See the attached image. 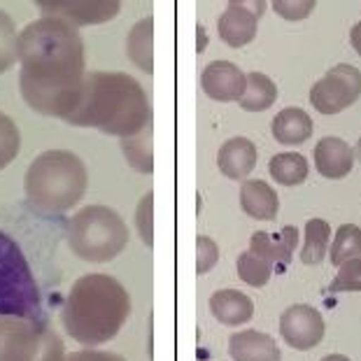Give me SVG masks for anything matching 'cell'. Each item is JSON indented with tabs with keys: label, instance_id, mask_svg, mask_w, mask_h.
Wrapping results in <instances>:
<instances>
[{
	"label": "cell",
	"instance_id": "6da1fadb",
	"mask_svg": "<svg viewBox=\"0 0 361 361\" xmlns=\"http://www.w3.org/2000/svg\"><path fill=\"white\" fill-rule=\"evenodd\" d=\"M19 66L24 103L37 114L66 121L87 78V49L78 26L59 17L30 21L19 30Z\"/></svg>",
	"mask_w": 361,
	"mask_h": 361
},
{
	"label": "cell",
	"instance_id": "7a4b0ae2",
	"mask_svg": "<svg viewBox=\"0 0 361 361\" xmlns=\"http://www.w3.org/2000/svg\"><path fill=\"white\" fill-rule=\"evenodd\" d=\"M66 124L98 128L105 135L128 137L152 124L149 98L142 84L126 73H87L82 96Z\"/></svg>",
	"mask_w": 361,
	"mask_h": 361
},
{
	"label": "cell",
	"instance_id": "3957f363",
	"mask_svg": "<svg viewBox=\"0 0 361 361\" xmlns=\"http://www.w3.org/2000/svg\"><path fill=\"white\" fill-rule=\"evenodd\" d=\"M130 314V296L117 278L89 273L75 280L63 305V326L87 348L112 341Z\"/></svg>",
	"mask_w": 361,
	"mask_h": 361
},
{
	"label": "cell",
	"instance_id": "277c9868",
	"mask_svg": "<svg viewBox=\"0 0 361 361\" xmlns=\"http://www.w3.org/2000/svg\"><path fill=\"white\" fill-rule=\"evenodd\" d=\"M87 166L71 149H47L37 154L24 178L28 203L47 214L73 210L87 194Z\"/></svg>",
	"mask_w": 361,
	"mask_h": 361
},
{
	"label": "cell",
	"instance_id": "5b68a950",
	"mask_svg": "<svg viewBox=\"0 0 361 361\" xmlns=\"http://www.w3.org/2000/svg\"><path fill=\"white\" fill-rule=\"evenodd\" d=\"M68 245L82 261L107 264L126 250L128 226L112 207L87 205L68 221Z\"/></svg>",
	"mask_w": 361,
	"mask_h": 361
},
{
	"label": "cell",
	"instance_id": "8992f818",
	"mask_svg": "<svg viewBox=\"0 0 361 361\" xmlns=\"http://www.w3.org/2000/svg\"><path fill=\"white\" fill-rule=\"evenodd\" d=\"M0 314L44 322L42 294L24 247L0 231Z\"/></svg>",
	"mask_w": 361,
	"mask_h": 361
},
{
	"label": "cell",
	"instance_id": "52a82bcc",
	"mask_svg": "<svg viewBox=\"0 0 361 361\" xmlns=\"http://www.w3.org/2000/svg\"><path fill=\"white\" fill-rule=\"evenodd\" d=\"M66 343L47 322L0 314V361H66Z\"/></svg>",
	"mask_w": 361,
	"mask_h": 361
},
{
	"label": "cell",
	"instance_id": "ba28073f",
	"mask_svg": "<svg viewBox=\"0 0 361 361\" xmlns=\"http://www.w3.org/2000/svg\"><path fill=\"white\" fill-rule=\"evenodd\" d=\"M361 96V71L350 63L329 68L310 87V105L319 114H338L355 105Z\"/></svg>",
	"mask_w": 361,
	"mask_h": 361
},
{
	"label": "cell",
	"instance_id": "9c48e42d",
	"mask_svg": "<svg viewBox=\"0 0 361 361\" xmlns=\"http://www.w3.org/2000/svg\"><path fill=\"white\" fill-rule=\"evenodd\" d=\"M44 17H59L73 26H101L121 12V0H33Z\"/></svg>",
	"mask_w": 361,
	"mask_h": 361
},
{
	"label": "cell",
	"instance_id": "30bf717a",
	"mask_svg": "<svg viewBox=\"0 0 361 361\" xmlns=\"http://www.w3.org/2000/svg\"><path fill=\"white\" fill-rule=\"evenodd\" d=\"M324 317L317 308L305 303L289 305L280 314V336L294 350H312L324 338Z\"/></svg>",
	"mask_w": 361,
	"mask_h": 361
},
{
	"label": "cell",
	"instance_id": "8fae6325",
	"mask_svg": "<svg viewBox=\"0 0 361 361\" xmlns=\"http://www.w3.org/2000/svg\"><path fill=\"white\" fill-rule=\"evenodd\" d=\"M245 84H247V75L231 61H212L205 66L201 75L205 96L217 103H238V98L245 91Z\"/></svg>",
	"mask_w": 361,
	"mask_h": 361
},
{
	"label": "cell",
	"instance_id": "7c38bea8",
	"mask_svg": "<svg viewBox=\"0 0 361 361\" xmlns=\"http://www.w3.org/2000/svg\"><path fill=\"white\" fill-rule=\"evenodd\" d=\"M312 157L317 173L326 180H343L355 168V149L350 147V142H345L343 137L336 135L322 137L312 152Z\"/></svg>",
	"mask_w": 361,
	"mask_h": 361
},
{
	"label": "cell",
	"instance_id": "4fadbf2b",
	"mask_svg": "<svg viewBox=\"0 0 361 361\" xmlns=\"http://www.w3.org/2000/svg\"><path fill=\"white\" fill-rule=\"evenodd\" d=\"M257 166V145L250 137H231L217 152V168L228 180H247Z\"/></svg>",
	"mask_w": 361,
	"mask_h": 361
},
{
	"label": "cell",
	"instance_id": "5bb4252c",
	"mask_svg": "<svg viewBox=\"0 0 361 361\" xmlns=\"http://www.w3.org/2000/svg\"><path fill=\"white\" fill-rule=\"evenodd\" d=\"M228 355L233 361H280V348L273 336L243 329L228 338Z\"/></svg>",
	"mask_w": 361,
	"mask_h": 361
},
{
	"label": "cell",
	"instance_id": "9a60e30c",
	"mask_svg": "<svg viewBox=\"0 0 361 361\" xmlns=\"http://www.w3.org/2000/svg\"><path fill=\"white\" fill-rule=\"evenodd\" d=\"M298 247V228L296 226H284L280 233H268V231H257L250 238V250L257 252L259 257L268 259L275 266H289L294 250Z\"/></svg>",
	"mask_w": 361,
	"mask_h": 361
},
{
	"label": "cell",
	"instance_id": "2e32d148",
	"mask_svg": "<svg viewBox=\"0 0 361 361\" xmlns=\"http://www.w3.org/2000/svg\"><path fill=\"white\" fill-rule=\"evenodd\" d=\"M240 207L252 219L273 221L280 212V198L266 180H245L240 187Z\"/></svg>",
	"mask_w": 361,
	"mask_h": 361
},
{
	"label": "cell",
	"instance_id": "e0dca14e",
	"mask_svg": "<svg viewBox=\"0 0 361 361\" xmlns=\"http://www.w3.org/2000/svg\"><path fill=\"white\" fill-rule=\"evenodd\" d=\"M257 30H259V17L235 5H228L226 12H221V17L217 19V33L221 37V42H226L233 49H240L245 44H250L257 37Z\"/></svg>",
	"mask_w": 361,
	"mask_h": 361
},
{
	"label": "cell",
	"instance_id": "ac0fdd59",
	"mask_svg": "<svg viewBox=\"0 0 361 361\" xmlns=\"http://www.w3.org/2000/svg\"><path fill=\"white\" fill-rule=\"evenodd\" d=\"M210 312L224 326L247 324L255 314V303L247 294L238 289H219L210 296Z\"/></svg>",
	"mask_w": 361,
	"mask_h": 361
},
{
	"label": "cell",
	"instance_id": "d6986e66",
	"mask_svg": "<svg viewBox=\"0 0 361 361\" xmlns=\"http://www.w3.org/2000/svg\"><path fill=\"white\" fill-rule=\"evenodd\" d=\"M273 137L280 145H287V147H296V145L308 142L312 137V117L301 107H284L273 117Z\"/></svg>",
	"mask_w": 361,
	"mask_h": 361
},
{
	"label": "cell",
	"instance_id": "ffe728a7",
	"mask_svg": "<svg viewBox=\"0 0 361 361\" xmlns=\"http://www.w3.org/2000/svg\"><path fill=\"white\" fill-rule=\"evenodd\" d=\"M126 54L130 63L140 68L142 73H154V19L145 17L128 30Z\"/></svg>",
	"mask_w": 361,
	"mask_h": 361
},
{
	"label": "cell",
	"instance_id": "44dd1931",
	"mask_svg": "<svg viewBox=\"0 0 361 361\" xmlns=\"http://www.w3.org/2000/svg\"><path fill=\"white\" fill-rule=\"evenodd\" d=\"M278 101V87L264 73H247V84H245L243 96L238 98V105L247 112H264L273 107Z\"/></svg>",
	"mask_w": 361,
	"mask_h": 361
},
{
	"label": "cell",
	"instance_id": "7402d4cb",
	"mask_svg": "<svg viewBox=\"0 0 361 361\" xmlns=\"http://www.w3.org/2000/svg\"><path fill=\"white\" fill-rule=\"evenodd\" d=\"M121 152L133 171L142 175L154 173V149H152V124L145 126L140 133L121 137Z\"/></svg>",
	"mask_w": 361,
	"mask_h": 361
},
{
	"label": "cell",
	"instance_id": "603a6c76",
	"mask_svg": "<svg viewBox=\"0 0 361 361\" xmlns=\"http://www.w3.org/2000/svg\"><path fill=\"white\" fill-rule=\"evenodd\" d=\"M268 173L282 187H298L308 180V161L298 152H282L271 159Z\"/></svg>",
	"mask_w": 361,
	"mask_h": 361
},
{
	"label": "cell",
	"instance_id": "cb8c5ba5",
	"mask_svg": "<svg viewBox=\"0 0 361 361\" xmlns=\"http://www.w3.org/2000/svg\"><path fill=\"white\" fill-rule=\"evenodd\" d=\"M329 240H331V226H329L326 219H308L305 224V240H303V250H301V261L305 266H317L324 261L326 252H329Z\"/></svg>",
	"mask_w": 361,
	"mask_h": 361
},
{
	"label": "cell",
	"instance_id": "d4e9b609",
	"mask_svg": "<svg viewBox=\"0 0 361 361\" xmlns=\"http://www.w3.org/2000/svg\"><path fill=\"white\" fill-rule=\"evenodd\" d=\"M329 259L338 268L350 259H361V228L357 224H343L329 247Z\"/></svg>",
	"mask_w": 361,
	"mask_h": 361
},
{
	"label": "cell",
	"instance_id": "484cf974",
	"mask_svg": "<svg viewBox=\"0 0 361 361\" xmlns=\"http://www.w3.org/2000/svg\"><path fill=\"white\" fill-rule=\"evenodd\" d=\"M235 268H238V278H240L245 284H250V287H266L268 280H271L273 275V264L264 257H259L257 252H243L240 257L235 261Z\"/></svg>",
	"mask_w": 361,
	"mask_h": 361
},
{
	"label": "cell",
	"instance_id": "4316f807",
	"mask_svg": "<svg viewBox=\"0 0 361 361\" xmlns=\"http://www.w3.org/2000/svg\"><path fill=\"white\" fill-rule=\"evenodd\" d=\"M19 61V30L12 17L0 10V75L7 73Z\"/></svg>",
	"mask_w": 361,
	"mask_h": 361
},
{
	"label": "cell",
	"instance_id": "83f0119b",
	"mask_svg": "<svg viewBox=\"0 0 361 361\" xmlns=\"http://www.w3.org/2000/svg\"><path fill=\"white\" fill-rule=\"evenodd\" d=\"M21 149V130L10 114L0 112V171L17 159Z\"/></svg>",
	"mask_w": 361,
	"mask_h": 361
},
{
	"label": "cell",
	"instance_id": "f1b7e54d",
	"mask_svg": "<svg viewBox=\"0 0 361 361\" xmlns=\"http://www.w3.org/2000/svg\"><path fill=\"white\" fill-rule=\"evenodd\" d=\"M135 228L140 240L152 247L154 245V194L147 191L135 207Z\"/></svg>",
	"mask_w": 361,
	"mask_h": 361
},
{
	"label": "cell",
	"instance_id": "f546056e",
	"mask_svg": "<svg viewBox=\"0 0 361 361\" xmlns=\"http://www.w3.org/2000/svg\"><path fill=\"white\" fill-rule=\"evenodd\" d=\"M329 289L334 294H341V291H361V259H350L338 266V273Z\"/></svg>",
	"mask_w": 361,
	"mask_h": 361
},
{
	"label": "cell",
	"instance_id": "4dcf8cb0",
	"mask_svg": "<svg viewBox=\"0 0 361 361\" xmlns=\"http://www.w3.org/2000/svg\"><path fill=\"white\" fill-rule=\"evenodd\" d=\"M317 0H273V10L284 21H303L314 12Z\"/></svg>",
	"mask_w": 361,
	"mask_h": 361
},
{
	"label": "cell",
	"instance_id": "1f68e13d",
	"mask_svg": "<svg viewBox=\"0 0 361 361\" xmlns=\"http://www.w3.org/2000/svg\"><path fill=\"white\" fill-rule=\"evenodd\" d=\"M219 261V245L210 235L196 238V273L205 275L210 273Z\"/></svg>",
	"mask_w": 361,
	"mask_h": 361
},
{
	"label": "cell",
	"instance_id": "d6a6232c",
	"mask_svg": "<svg viewBox=\"0 0 361 361\" xmlns=\"http://www.w3.org/2000/svg\"><path fill=\"white\" fill-rule=\"evenodd\" d=\"M66 361H126L121 355H114V352H101V350H80L68 355Z\"/></svg>",
	"mask_w": 361,
	"mask_h": 361
},
{
	"label": "cell",
	"instance_id": "836d02e7",
	"mask_svg": "<svg viewBox=\"0 0 361 361\" xmlns=\"http://www.w3.org/2000/svg\"><path fill=\"white\" fill-rule=\"evenodd\" d=\"M228 5H235V7H243V10L252 12L255 17H264L266 14V0H228Z\"/></svg>",
	"mask_w": 361,
	"mask_h": 361
},
{
	"label": "cell",
	"instance_id": "e575fe53",
	"mask_svg": "<svg viewBox=\"0 0 361 361\" xmlns=\"http://www.w3.org/2000/svg\"><path fill=\"white\" fill-rule=\"evenodd\" d=\"M350 44H352V49L361 56V21L352 26V30H350Z\"/></svg>",
	"mask_w": 361,
	"mask_h": 361
},
{
	"label": "cell",
	"instance_id": "d590c367",
	"mask_svg": "<svg viewBox=\"0 0 361 361\" xmlns=\"http://www.w3.org/2000/svg\"><path fill=\"white\" fill-rule=\"evenodd\" d=\"M205 47H207V33H205V28H203L201 24H198V26H196V51H198V54H203Z\"/></svg>",
	"mask_w": 361,
	"mask_h": 361
},
{
	"label": "cell",
	"instance_id": "8d00e7d4",
	"mask_svg": "<svg viewBox=\"0 0 361 361\" xmlns=\"http://www.w3.org/2000/svg\"><path fill=\"white\" fill-rule=\"evenodd\" d=\"M322 361H350V357H345V355H329Z\"/></svg>",
	"mask_w": 361,
	"mask_h": 361
},
{
	"label": "cell",
	"instance_id": "74e56055",
	"mask_svg": "<svg viewBox=\"0 0 361 361\" xmlns=\"http://www.w3.org/2000/svg\"><path fill=\"white\" fill-rule=\"evenodd\" d=\"M355 154H357L359 164H361V137H359V142H357V149H355Z\"/></svg>",
	"mask_w": 361,
	"mask_h": 361
}]
</instances>
